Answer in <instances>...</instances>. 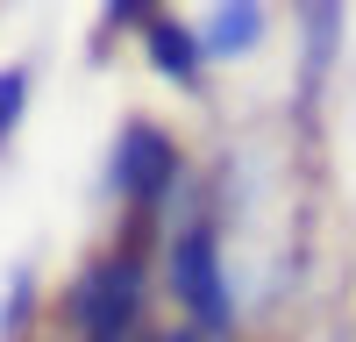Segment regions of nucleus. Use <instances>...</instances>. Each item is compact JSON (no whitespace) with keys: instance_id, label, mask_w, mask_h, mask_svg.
I'll list each match as a JSON object with an SVG mask.
<instances>
[{"instance_id":"1","label":"nucleus","mask_w":356,"mask_h":342,"mask_svg":"<svg viewBox=\"0 0 356 342\" xmlns=\"http://www.w3.org/2000/svg\"><path fill=\"white\" fill-rule=\"evenodd\" d=\"M72 321L86 342H143V307H150V221H129V236L100 250L72 278Z\"/></svg>"},{"instance_id":"2","label":"nucleus","mask_w":356,"mask_h":342,"mask_svg":"<svg viewBox=\"0 0 356 342\" xmlns=\"http://www.w3.org/2000/svg\"><path fill=\"white\" fill-rule=\"evenodd\" d=\"M164 278H171V300L186 307V328H200L207 342L235 328V293H228V271H221V221H214V207H193L178 221V236L164 250Z\"/></svg>"},{"instance_id":"3","label":"nucleus","mask_w":356,"mask_h":342,"mask_svg":"<svg viewBox=\"0 0 356 342\" xmlns=\"http://www.w3.org/2000/svg\"><path fill=\"white\" fill-rule=\"evenodd\" d=\"M178 186H186V157H178V142L164 122L150 114H136V122L114 136V157H107V193L129 207V221H157Z\"/></svg>"},{"instance_id":"4","label":"nucleus","mask_w":356,"mask_h":342,"mask_svg":"<svg viewBox=\"0 0 356 342\" xmlns=\"http://www.w3.org/2000/svg\"><path fill=\"white\" fill-rule=\"evenodd\" d=\"M143 50H150V65L171 79V86H200L207 79V43L193 22H178L164 8H150V22H143Z\"/></svg>"},{"instance_id":"5","label":"nucleus","mask_w":356,"mask_h":342,"mask_svg":"<svg viewBox=\"0 0 356 342\" xmlns=\"http://www.w3.org/2000/svg\"><path fill=\"white\" fill-rule=\"evenodd\" d=\"M300 28H307V50H300V107H314L321 86H328V65H335L342 8H335V0H314V8H300Z\"/></svg>"},{"instance_id":"6","label":"nucleus","mask_w":356,"mask_h":342,"mask_svg":"<svg viewBox=\"0 0 356 342\" xmlns=\"http://www.w3.org/2000/svg\"><path fill=\"white\" fill-rule=\"evenodd\" d=\"M257 36H264V8H257V0H228V8H214V15L200 22L207 57H243Z\"/></svg>"},{"instance_id":"7","label":"nucleus","mask_w":356,"mask_h":342,"mask_svg":"<svg viewBox=\"0 0 356 342\" xmlns=\"http://www.w3.org/2000/svg\"><path fill=\"white\" fill-rule=\"evenodd\" d=\"M29 93H36V72L29 65H0V157H8L15 129L29 122Z\"/></svg>"},{"instance_id":"8","label":"nucleus","mask_w":356,"mask_h":342,"mask_svg":"<svg viewBox=\"0 0 356 342\" xmlns=\"http://www.w3.org/2000/svg\"><path fill=\"white\" fill-rule=\"evenodd\" d=\"M29 314H36V278L15 271V278H8V307H0V335H22Z\"/></svg>"},{"instance_id":"9","label":"nucleus","mask_w":356,"mask_h":342,"mask_svg":"<svg viewBox=\"0 0 356 342\" xmlns=\"http://www.w3.org/2000/svg\"><path fill=\"white\" fill-rule=\"evenodd\" d=\"M143 342H207L200 328H143Z\"/></svg>"}]
</instances>
